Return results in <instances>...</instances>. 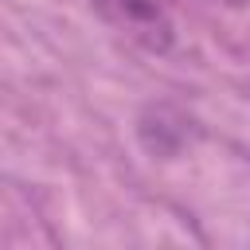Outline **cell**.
I'll return each instance as SVG.
<instances>
[{"instance_id": "7a4b0ae2", "label": "cell", "mask_w": 250, "mask_h": 250, "mask_svg": "<svg viewBox=\"0 0 250 250\" xmlns=\"http://www.w3.org/2000/svg\"><path fill=\"white\" fill-rule=\"evenodd\" d=\"M215 4H223V8H250V0H215Z\"/></svg>"}, {"instance_id": "6da1fadb", "label": "cell", "mask_w": 250, "mask_h": 250, "mask_svg": "<svg viewBox=\"0 0 250 250\" xmlns=\"http://www.w3.org/2000/svg\"><path fill=\"white\" fill-rule=\"evenodd\" d=\"M90 8L105 27L148 55H168L176 47L172 0H90Z\"/></svg>"}]
</instances>
